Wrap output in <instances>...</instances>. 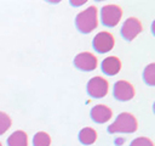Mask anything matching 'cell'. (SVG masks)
<instances>
[{
    "label": "cell",
    "mask_w": 155,
    "mask_h": 146,
    "mask_svg": "<svg viewBox=\"0 0 155 146\" xmlns=\"http://www.w3.org/2000/svg\"><path fill=\"white\" fill-rule=\"evenodd\" d=\"M75 26L80 33L88 34L98 27V10L91 5L75 16Z\"/></svg>",
    "instance_id": "1"
},
{
    "label": "cell",
    "mask_w": 155,
    "mask_h": 146,
    "mask_svg": "<svg viewBox=\"0 0 155 146\" xmlns=\"http://www.w3.org/2000/svg\"><path fill=\"white\" fill-rule=\"evenodd\" d=\"M138 129L137 118L130 112H121L117 114L116 119L108 127V133L110 134H131Z\"/></svg>",
    "instance_id": "2"
},
{
    "label": "cell",
    "mask_w": 155,
    "mask_h": 146,
    "mask_svg": "<svg viewBox=\"0 0 155 146\" xmlns=\"http://www.w3.org/2000/svg\"><path fill=\"white\" fill-rule=\"evenodd\" d=\"M122 17V9L116 4H107L101 9V21L105 27H116Z\"/></svg>",
    "instance_id": "3"
},
{
    "label": "cell",
    "mask_w": 155,
    "mask_h": 146,
    "mask_svg": "<svg viewBox=\"0 0 155 146\" xmlns=\"http://www.w3.org/2000/svg\"><path fill=\"white\" fill-rule=\"evenodd\" d=\"M87 94L93 99H102L104 97L109 91V82L99 75L92 77L86 85Z\"/></svg>",
    "instance_id": "4"
},
{
    "label": "cell",
    "mask_w": 155,
    "mask_h": 146,
    "mask_svg": "<svg viewBox=\"0 0 155 146\" xmlns=\"http://www.w3.org/2000/svg\"><path fill=\"white\" fill-rule=\"evenodd\" d=\"M115 45V39L114 35L107 30L98 32L93 40H92V46L98 54H107L109 52Z\"/></svg>",
    "instance_id": "5"
},
{
    "label": "cell",
    "mask_w": 155,
    "mask_h": 146,
    "mask_svg": "<svg viewBox=\"0 0 155 146\" xmlns=\"http://www.w3.org/2000/svg\"><path fill=\"white\" fill-rule=\"evenodd\" d=\"M74 66L84 72L94 71L98 66V58L94 54L90 51H82L74 57Z\"/></svg>",
    "instance_id": "6"
},
{
    "label": "cell",
    "mask_w": 155,
    "mask_h": 146,
    "mask_svg": "<svg viewBox=\"0 0 155 146\" xmlns=\"http://www.w3.org/2000/svg\"><path fill=\"white\" fill-rule=\"evenodd\" d=\"M142 30H143V26H142L140 19L137 17H128L122 23L121 35L125 40L131 41V40L136 39V36H138Z\"/></svg>",
    "instance_id": "7"
},
{
    "label": "cell",
    "mask_w": 155,
    "mask_h": 146,
    "mask_svg": "<svg viewBox=\"0 0 155 146\" xmlns=\"http://www.w3.org/2000/svg\"><path fill=\"white\" fill-rule=\"evenodd\" d=\"M134 94H136L134 86L127 80L120 79L114 84L113 95L119 101H122V102L130 101V100H132L134 97Z\"/></svg>",
    "instance_id": "8"
},
{
    "label": "cell",
    "mask_w": 155,
    "mask_h": 146,
    "mask_svg": "<svg viewBox=\"0 0 155 146\" xmlns=\"http://www.w3.org/2000/svg\"><path fill=\"white\" fill-rule=\"evenodd\" d=\"M90 116H91L93 122H96L98 124H103V123H107L108 120L111 119L113 109L107 105L99 103V105H96V106H93L91 108Z\"/></svg>",
    "instance_id": "9"
},
{
    "label": "cell",
    "mask_w": 155,
    "mask_h": 146,
    "mask_svg": "<svg viewBox=\"0 0 155 146\" xmlns=\"http://www.w3.org/2000/svg\"><path fill=\"white\" fill-rule=\"evenodd\" d=\"M102 72L109 77L116 75L121 71V61L117 56H108L101 63Z\"/></svg>",
    "instance_id": "10"
},
{
    "label": "cell",
    "mask_w": 155,
    "mask_h": 146,
    "mask_svg": "<svg viewBox=\"0 0 155 146\" xmlns=\"http://www.w3.org/2000/svg\"><path fill=\"white\" fill-rule=\"evenodd\" d=\"M78 137H79V141H80L82 145L88 146V145H92V144H94V142L97 141L98 134H97V131H96L93 128H91V127H85V128H82V129L79 131Z\"/></svg>",
    "instance_id": "11"
},
{
    "label": "cell",
    "mask_w": 155,
    "mask_h": 146,
    "mask_svg": "<svg viewBox=\"0 0 155 146\" xmlns=\"http://www.w3.org/2000/svg\"><path fill=\"white\" fill-rule=\"evenodd\" d=\"M7 146H28V135L23 130H16L7 137Z\"/></svg>",
    "instance_id": "12"
},
{
    "label": "cell",
    "mask_w": 155,
    "mask_h": 146,
    "mask_svg": "<svg viewBox=\"0 0 155 146\" xmlns=\"http://www.w3.org/2000/svg\"><path fill=\"white\" fill-rule=\"evenodd\" d=\"M143 80L147 85L154 86L155 85V63H149L143 71Z\"/></svg>",
    "instance_id": "13"
},
{
    "label": "cell",
    "mask_w": 155,
    "mask_h": 146,
    "mask_svg": "<svg viewBox=\"0 0 155 146\" xmlns=\"http://www.w3.org/2000/svg\"><path fill=\"white\" fill-rule=\"evenodd\" d=\"M51 136L46 131H38L33 136V146H50Z\"/></svg>",
    "instance_id": "14"
},
{
    "label": "cell",
    "mask_w": 155,
    "mask_h": 146,
    "mask_svg": "<svg viewBox=\"0 0 155 146\" xmlns=\"http://www.w3.org/2000/svg\"><path fill=\"white\" fill-rule=\"evenodd\" d=\"M11 124H12L11 117L6 112L0 111V135H4L11 128Z\"/></svg>",
    "instance_id": "15"
},
{
    "label": "cell",
    "mask_w": 155,
    "mask_h": 146,
    "mask_svg": "<svg viewBox=\"0 0 155 146\" xmlns=\"http://www.w3.org/2000/svg\"><path fill=\"white\" fill-rule=\"evenodd\" d=\"M130 146H154V142L151 139L147 136H139L131 141Z\"/></svg>",
    "instance_id": "16"
},
{
    "label": "cell",
    "mask_w": 155,
    "mask_h": 146,
    "mask_svg": "<svg viewBox=\"0 0 155 146\" xmlns=\"http://www.w3.org/2000/svg\"><path fill=\"white\" fill-rule=\"evenodd\" d=\"M0 146H2V144H1V142H0Z\"/></svg>",
    "instance_id": "17"
}]
</instances>
